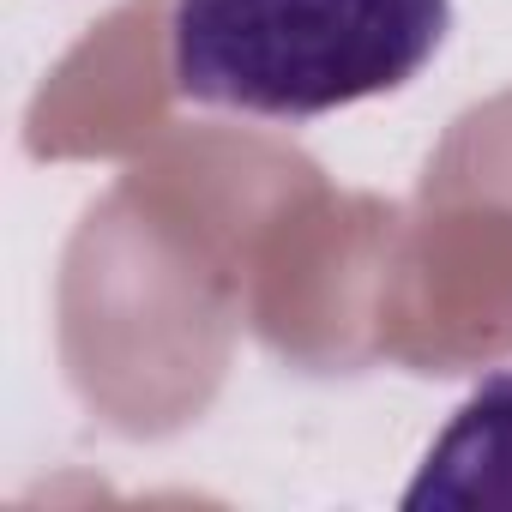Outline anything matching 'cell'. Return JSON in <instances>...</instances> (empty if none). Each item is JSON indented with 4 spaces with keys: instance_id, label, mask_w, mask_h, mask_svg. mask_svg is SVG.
<instances>
[{
    "instance_id": "cell-1",
    "label": "cell",
    "mask_w": 512,
    "mask_h": 512,
    "mask_svg": "<svg viewBox=\"0 0 512 512\" xmlns=\"http://www.w3.org/2000/svg\"><path fill=\"white\" fill-rule=\"evenodd\" d=\"M452 31V0H175L169 73L211 109L320 121L410 85Z\"/></svg>"
},
{
    "instance_id": "cell-2",
    "label": "cell",
    "mask_w": 512,
    "mask_h": 512,
    "mask_svg": "<svg viewBox=\"0 0 512 512\" xmlns=\"http://www.w3.org/2000/svg\"><path fill=\"white\" fill-rule=\"evenodd\" d=\"M434 506H512V368L488 374L434 434L404 512Z\"/></svg>"
}]
</instances>
